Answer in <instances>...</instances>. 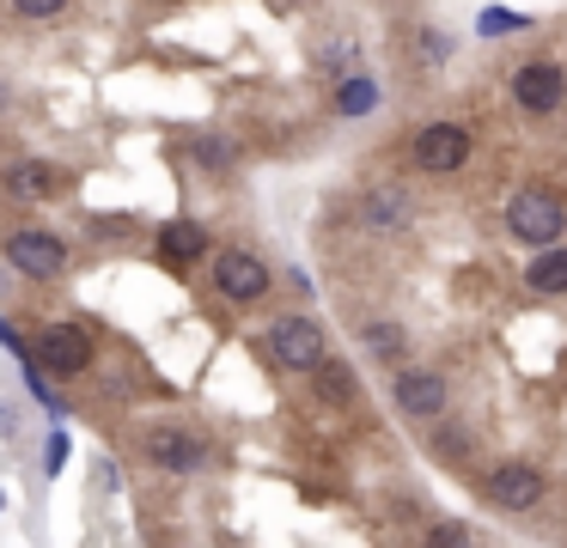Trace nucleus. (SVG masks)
<instances>
[{
    "instance_id": "obj_1",
    "label": "nucleus",
    "mask_w": 567,
    "mask_h": 548,
    "mask_svg": "<svg viewBox=\"0 0 567 548\" xmlns=\"http://www.w3.org/2000/svg\"><path fill=\"white\" fill-rule=\"evenodd\" d=\"M506 238L525 244V250L561 244V238H567V201H561L555 189H543V183L513 189V201H506Z\"/></svg>"
},
{
    "instance_id": "obj_2",
    "label": "nucleus",
    "mask_w": 567,
    "mask_h": 548,
    "mask_svg": "<svg viewBox=\"0 0 567 548\" xmlns=\"http://www.w3.org/2000/svg\"><path fill=\"white\" fill-rule=\"evenodd\" d=\"M0 256H7V268H19L25 280H62L68 268H74L68 238H55L50 226H13L0 238Z\"/></svg>"
},
{
    "instance_id": "obj_3",
    "label": "nucleus",
    "mask_w": 567,
    "mask_h": 548,
    "mask_svg": "<svg viewBox=\"0 0 567 548\" xmlns=\"http://www.w3.org/2000/svg\"><path fill=\"white\" fill-rule=\"evenodd\" d=\"M262 353H269L281 372H318V365L330 360V335H323V323H311V317H275V323L262 329Z\"/></svg>"
},
{
    "instance_id": "obj_4",
    "label": "nucleus",
    "mask_w": 567,
    "mask_h": 548,
    "mask_svg": "<svg viewBox=\"0 0 567 548\" xmlns=\"http://www.w3.org/2000/svg\"><path fill=\"white\" fill-rule=\"evenodd\" d=\"M208 275H214V292H220V299H233V304H257L262 292L275 287L269 262H262V256H250V250H214L208 256Z\"/></svg>"
},
{
    "instance_id": "obj_5",
    "label": "nucleus",
    "mask_w": 567,
    "mask_h": 548,
    "mask_svg": "<svg viewBox=\"0 0 567 548\" xmlns=\"http://www.w3.org/2000/svg\"><path fill=\"white\" fill-rule=\"evenodd\" d=\"M464 158H470L464 122H427V128L409 141V165L427 170V177H452V170H464Z\"/></svg>"
},
{
    "instance_id": "obj_6",
    "label": "nucleus",
    "mask_w": 567,
    "mask_h": 548,
    "mask_svg": "<svg viewBox=\"0 0 567 548\" xmlns=\"http://www.w3.org/2000/svg\"><path fill=\"white\" fill-rule=\"evenodd\" d=\"M391 402H396V414H409V421H445L452 390H445V378L433 372V365H396Z\"/></svg>"
},
{
    "instance_id": "obj_7",
    "label": "nucleus",
    "mask_w": 567,
    "mask_h": 548,
    "mask_svg": "<svg viewBox=\"0 0 567 548\" xmlns=\"http://www.w3.org/2000/svg\"><path fill=\"white\" fill-rule=\"evenodd\" d=\"M38 365L50 378H80V372H92V335L80 323H43L38 329Z\"/></svg>"
},
{
    "instance_id": "obj_8",
    "label": "nucleus",
    "mask_w": 567,
    "mask_h": 548,
    "mask_svg": "<svg viewBox=\"0 0 567 548\" xmlns=\"http://www.w3.org/2000/svg\"><path fill=\"white\" fill-rule=\"evenodd\" d=\"M147 463L165 469V475H196V469L214 463V451L202 445L196 433H184V426H153L147 433Z\"/></svg>"
},
{
    "instance_id": "obj_9",
    "label": "nucleus",
    "mask_w": 567,
    "mask_h": 548,
    "mask_svg": "<svg viewBox=\"0 0 567 548\" xmlns=\"http://www.w3.org/2000/svg\"><path fill=\"white\" fill-rule=\"evenodd\" d=\"M567 97V73L555 68V61H525V68H513V104L530 110V116H555Z\"/></svg>"
},
{
    "instance_id": "obj_10",
    "label": "nucleus",
    "mask_w": 567,
    "mask_h": 548,
    "mask_svg": "<svg viewBox=\"0 0 567 548\" xmlns=\"http://www.w3.org/2000/svg\"><path fill=\"white\" fill-rule=\"evenodd\" d=\"M488 499L501 511H530L543 499V469L537 463H518V457L488 463Z\"/></svg>"
},
{
    "instance_id": "obj_11",
    "label": "nucleus",
    "mask_w": 567,
    "mask_h": 548,
    "mask_svg": "<svg viewBox=\"0 0 567 548\" xmlns=\"http://www.w3.org/2000/svg\"><path fill=\"white\" fill-rule=\"evenodd\" d=\"M409 219H415V201H409V189H396V183H379V189L360 195V226L367 231H403Z\"/></svg>"
},
{
    "instance_id": "obj_12",
    "label": "nucleus",
    "mask_w": 567,
    "mask_h": 548,
    "mask_svg": "<svg viewBox=\"0 0 567 548\" xmlns=\"http://www.w3.org/2000/svg\"><path fill=\"white\" fill-rule=\"evenodd\" d=\"M379 104H384V85L372 80L367 68H348L342 80H336V97H330V110H336L342 122H360V116H372Z\"/></svg>"
},
{
    "instance_id": "obj_13",
    "label": "nucleus",
    "mask_w": 567,
    "mask_h": 548,
    "mask_svg": "<svg viewBox=\"0 0 567 548\" xmlns=\"http://www.w3.org/2000/svg\"><path fill=\"white\" fill-rule=\"evenodd\" d=\"M208 256V231H202V219H165L159 226V262L165 268H189Z\"/></svg>"
},
{
    "instance_id": "obj_14",
    "label": "nucleus",
    "mask_w": 567,
    "mask_h": 548,
    "mask_svg": "<svg viewBox=\"0 0 567 548\" xmlns=\"http://www.w3.org/2000/svg\"><path fill=\"white\" fill-rule=\"evenodd\" d=\"M525 287L537 299H561L567 292V244H543L537 256L525 262Z\"/></svg>"
},
{
    "instance_id": "obj_15",
    "label": "nucleus",
    "mask_w": 567,
    "mask_h": 548,
    "mask_svg": "<svg viewBox=\"0 0 567 548\" xmlns=\"http://www.w3.org/2000/svg\"><path fill=\"white\" fill-rule=\"evenodd\" d=\"M7 195H13V201H43V195L55 189V165H43V158H19L13 170H7Z\"/></svg>"
},
{
    "instance_id": "obj_16",
    "label": "nucleus",
    "mask_w": 567,
    "mask_h": 548,
    "mask_svg": "<svg viewBox=\"0 0 567 548\" xmlns=\"http://www.w3.org/2000/svg\"><path fill=\"white\" fill-rule=\"evenodd\" d=\"M513 31H530V12H513V7H482L476 12V37L482 43H501Z\"/></svg>"
},
{
    "instance_id": "obj_17",
    "label": "nucleus",
    "mask_w": 567,
    "mask_h": 548,
    "mask_svg": "<svg viewBox=\"0 0 567 548\" xmlns=\"http://www.w3.org/2000/svg\"><path fill=\"white\" fill-rule=\"evenodd\" d=\"M360 341H367L372 353H379V360H403V329L391 323V317H372V323H360Z\"/></svg>"
},
{
    "instance_id": "obj_18",
    "label": "nucleus",
    "mask_w": 567,
    "mask_h": 548,
    "mask_svg": "<svg viewBox=\"0 0 567 548\" xmlns=\"http://www.w3.org/2000/svg\"><path fill=\"white\" fill-rule=\"evenodd\" d=\"M311 378H318V396L323 402H348V396H354V372H348L342 360H323Z\"/></svg>"
},
{
    "instance_id": "obj_19",
    "label": "nucleus",
    "mask_w": 567,
    "mask_h": 548,
    "mask_svg": "<svg viewBox=\"0 0 567 548\" xmlns=\"http://www.w3.org/2000/svg\"><path fill=\"white\" fill-rule=\"evenodd\" d=\"M19 378H25V390L43 402V409H50V421H68V402L50 390V378H43V365H38V360H31V365H19Z\"/></svg>"
},
{
    "instance_id": "obj_20",
    "label": "nucleus",
    "mask_w": 567,
    "mask_h": 548,
    "mask_svg": "<svg viewBox=\"0 0 567 548\" xmlns=\"http://www.w3.org/2000/svg\"><path fill=\"white\" fill-rule=\"evenodd\" d=\"M233 158H238L233 141H220V134H196V165L202 170H233Z\"/></svg>"
},
{
    "instance_id": "obj_21",
    "label": "nucleus",
    "mask_w": 567,
    "mask_h": 548,
    "mask_svg": "<svg viewBox=\"0 0 567 548\" xmlns=\"http://www.w3.org/2000/svg\"><path fill=\"white\" fill-rule=\"evenodd\" d=\"M68 451H74V445H68V426L55 421L50 438H43V475H62L68 469Z\"/></svg>"
},
{
    "instance_id": "obj_22",
    "label": "nucleus",
    "mask_w": 567,
    "mask_h": 548,
    "mask_svg": "<svg viewBox=\"0 0 567 548\" xmlns=\"http://www.w3.org/2000/svg\"><path fill=\"white\" fill-rule=\"evenodd\" d=\"M409 49H415L421 61H433V68H440V61L452 55V37H440V31H421L415 43H409Z\"/></svg>"
},
{
    "instance_id": "obj_23",
    "label": "nucleus",
    "mask_w": 567,
    "mask_h": 548,
    "mask_svg": "<svg viewBox=\"0 0 567 548\" xmlns=\"http://www.w3.org/2000/svg\"><path fill=\"white\" fill-rule=\"evenodd\" d=\"M13 12L38 24V19H55V12H68V0H13Z\"/></svg>"
},
{
    "instance_id": "obj_24",
    "label": "nucleus",
    "mask_w": 567,
    "mask_h": 548,
    "mask_svg": "<svg viewBox=\"0 0 567 548\" xmlns=\"http://www.w3.org/2000/svg\"><path fill=\"white\" fill-rule=\"evenodd\" d=\"M0 348H13V353H19V365H31V360H38V348H31V341L19 335V329L7 323V317H0Z\"/></svg>"
},
{
    "instance_id": "obj_25",
    "label": "nucleus",
    "mask_w": 567,
    "mask_h": 548,
    "mask_svg": "<svg viewBox=\"0 0 567 548\" xmlns=\"http://www.w3.org/2000/svg\"><path fill=\"white\" fill-rule=\"evenodd\" d=\"M427 536H433V542H476V536H470L464 524H433Z\"/></svg>"
},
{
    "instance_id": "obj_26",
    "label": "nucleus",
    "mask_w": 567,
    "mask_h": 548,
    "mask_svg": "<svg viewBox=\"0 0 567 548\" xmlns=\"http://www.w3.org/2000/svg\"><path fill=\"white\" fill-rule=\"evenodd\" d=\"M0 511H7V494H0Z\"/></svg>"
}]
</instances>
